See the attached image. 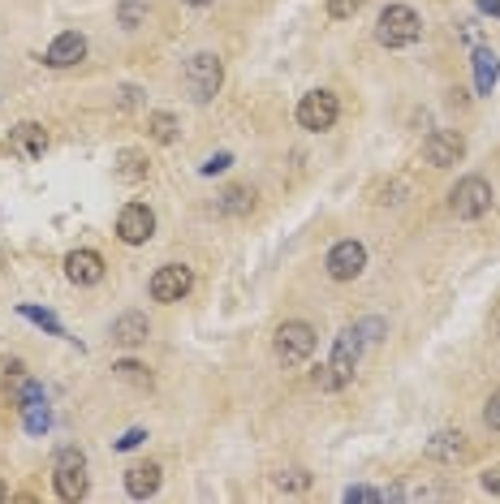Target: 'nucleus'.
<instances>
[{"label":"nucleus","instance_id":"7","mask_svg":"<svg viewBox=\"0 0 500 504\" xmlns=\"http://www.w3.org/2000/svg\"><path fill=\"white\" fill-rule=\"evenodd\" d=\"M336 116H341V104H336L333 91H311V96H302L298 104V126L302 130H333Z\"/></svg>","mask_w":500,"mask_h":504},{"label":"nucleus","instance_id":"21","mask_svg":"<svg viewBox=\"0 0 500 504\" xmlns=\"http://www.w3.org/2000/svg\"><path fill=\"white\" fill-rule=\"evenodd\" d=\"M177 130H182V126H177V116L173 113H147V134L151 138H155V143H177Z\"/></svg>","mask_w":500,"mask_h":504},{"label":"nucleus","instance_id":"34","mask_svg":"<svg viewBox=\"0 0 500 504\" xmlns=\"http://www.w3.org/2000/svg\"><path fill=\"white\" fill-rule=\"evenodd\" d=\"M484 491H492V496L500 491V466H496V470H487V474H484Z\"/></svg>","mask_w":500,"mask_h":504},{"label":"nucleus","instance_id":"32","mask_svg":"<svg viewBox=\"0 0 500 504\" xmlns=\"http://www.w3.org/2000/svg\"><path fill=\"white\" fill-rule=\"evenodd\" d=\"M345 500H384V491H375V488H345Z\"/></svg>","mask_w":500,"mask_h":504},{"label":"nucleus","instance_id":"18","mask_svg":"<svg viewBox=\"0 0 500 504\" xmlns=\"http://www.w3.org/2000/svg\"><path fill=\"white\" fill-rule=\"evenodd\" d=\"M470 449H466V436L462 431H440V436H432V444H427V457L432 461H462Z\"/></svg>","mask_w":500,"mask_h":504},{"label":"nucleus","instance_id":"2","mask_svg":"<svg viewBox=\"0 0 500 504\" xmlns=\"http://www.w3.org/2000/svg\"><path fill=\"white\" fill-rule=\"evenodd\" d=\"M52 488H56L61 500H83L86 496V457H83V449H74V444L56 449V457H52Z\"/></svg>","mask_w":500,"mask_h":504},{"label":"nucleus","instance_id":"30","mask_svg":"<svg viewBox=\"0 0 500 504\" xmlns=\"http://www.w3.org/2000/svg\"><path fill=\"white\" fill-rule=\"evenodd\" d=\"M143 439H147V431H143V427H134V431H125V436L117 439V449H121V453H130V449H138Z\"/></svg>","mask_w":500,"mask_h":504},{"label":"nucleus","instance_id":"36","mask_svg":"<svg viewBox=\"0 0 500 504\" xmlns=\"http://www.w3.org/2000/svg\"><path fill=\"white\" fill-rule=\"evenodd\" d=\"M479 9H484V14H496V17H500V0H479Z\"/></svg>","mask_w":500,"mask_h":504},{"label":"nucleus","instance_id":"1","mask_svg":"<svg viewBox=\"0 0 500 504\" xmlns=\"http://www.w3.org/2000/svg\"><path fill=\"white\" fill-rule=\"evenodd\" d=\"M363 332L358 328H345L341 337H336V345H333V358L324 362V367H315V384L324 392H336V388H345L354 379V367H358V358H363Z\"/></svg>","mask_w":500,"mask_h":504},{"label":"nucleus","instance_id":"11","mask_svg":"<svg viewBox=\"0 0 500 504\" xmlns=\"http://www.w3.org/2000/svg\"><path fill=\"white\" fill-rule=\"evenodd\" d=\"M423 156H427V164H432V168H453V164L466 156V138H462L457 130H435V134H427Z\"/></svg>","mask_w":500,"mask_h":504},{"label":"nucleus","instance_id":"27","mask_svg":"<svg viewBox=\"0 0 500 504\" xmlns=\"http://www.w3.org/2000/svg\"><path fill=\"white\" fill-rule=\"evenodd\" d=\"M147 14L143 0H121V26H138V17Z\"/></svg>","mask_w":500,"mask_h":504},{"label":"nucleus","instance_id":"14","mask_svg":"<svg viewBox=\"0 0 500 504\" xmlns=\"http://www.w3.org/2000/svg\"><path fill=\"white\" fill-rule=\"evenodd\" d=\"M9 146H14L17 156H26V160H39L48 151V134H44V126H35V121H22L9 134Z\"/></svg>","mask_w":500,"mask_h":504},{"label":"nucleus","instance_id":"4","mask_svg":"<svg viewBox=\"0 0 500 504\" xmlns=\"http://www.w3.org/2000/svg\"><path fill=\"white\" fill-rule=\"evenodd\" d=\"M418 35H423V17L410 9V5H388L375 22V39L384 48H410Z\"/></svg>","mask_w":500,"mask_h":504},{"label":"nucleus","instance_id":"28","mask_svg":"<svg viewBox=\"0 0 500 504\" xmlns=\"http://www.w3.org/2000/svg\"><path fill=\"white\" fill-rule=\"evenodd\" d=\"M484 427L487 431H500V392H492L484 406Z\"/></svg>","mask_w":500,"mask_h":504},{"label":"nucleus","instance_id":"3","mask_svg":"<svg viewBox=\"0 0 500 504\" xmlns=\"http://www.w3.org/2000/svg\"><path fill=\"white\" fill-rule=\"evenodd\" d=\"M185 91L195 104H207V99H216V91L225 86V66H220L216 52H195L190 61H185Z\"/></svg>","mask_w":500,"mask_h":504},{"label":"nucleus","instance_id":"5","mask_svg":"<svg viewBox=\"0 0 500 504\" xmlns=\"http://www.w3.org/2000/svg\"><path fill=\"white\" fill-rule=\"evenodd\" d=\"M272 349H276V362L285 367H302V362L315 354V328L302 324V319H285L272 337Z\"/></svg>","mask_w":500,"mask_h":504},{"label":"nucleus","instance_id":"22","mask_svg":"<svg viewBox=\"0 0 500 504\" xmlns=\"http://www.w3.org/2000/svg\"><path fill=\"white\" fill-rule=\"evenodd\" d=\"M229 216H246L250 207H255V190H246V186H234V190H225V203H220Z\"/></svg>","mask_w":500,"mask_h":504},{"label":"nucleus","instance_id":"20","mask_svg":"<svg viewBox=\"0 0 500 504\" xmlns=\"http://www.w3.org/2000/svg\"><path fill=\"white\" fill-rule=\"evenodd\" d=\"M113 173H117L121 181H143L147 177V156H143V151H121L117 156V168H113Z\"/></svg>","mask_w":500,"mask_h":504},{"label":"nucleus","instance_id":"8","mask_svg":"<svg viewBox=\"0 0 500 504\" xmlns=\"http://www.w3.org/2000/svg\"><path fill=\"white\" fill-rule=\"evenodd\" d=\"M147 289L155 302H182L185 293L195 289V272H190L185 263H165V267H155Z\"/></svg>","mask_w":500,"mask_h":504},{"label":"nucleus","instance_id":"26","mask_svg":"<svg viewBox=\"0 0 500 504\" xmlns=\"http://www.w3.org/2000/svg\"><path fill=\"white\" fill-rule=\"evenodd\" d=\"M229 164H234V156H229V151H216V156H207V160H203V177H216V173H225V168H229Z\"/></svg>","mask_w":500,"mask_h":504},{"label":"nucleus","instance_id":"29","mask_svg":"<svg viewBox=\"0 0 500 504\" xmlns=\"http://www.w3.org/2000/svg\"><path fill=\"white\" fill-rule=\"evenodd\" d=\"M363 9V0H328V14L333 17H354Z\"/></svg>","mask_w":500,"mask_h":504},{"label":"nucleus","instance_id":"39","mask_svg":"<svg viewBox=\"0 0 500 504\" xmlns=\"http://www.w3.org/2000/svg\"><path fill=\"white\" fill-rule=\"evenodd\" d=\"M0 263H5V255H0Z\"/></svg>","mask_w":500,"mask_h":504},{"label":"nucleus","instance_id":"24","mask_svg":"<svg viewBox=\"0 0 500 504\" xmlns=\"http://www.w3.org/2000/svg\"><path fill=\"white\" fill-rule=\"evenodd\" d=\"M276 488L281 491H306L311 488V474L306 470H281L276 474Z\"/></svg>","mask_w":500,"mask_h":504},{"label":"nucleus","instance_id":"13","mask_svg":"<svg viewBox=\"0 0 500 504\" xmlns=\"http://www.w3.org/2000/svg\"><path fill=\"white\" fill-rule=\"evenodd\" d=\"M65 277L74 285H100L104 280V259L95 250H69L65 255Z\"/></svg>","mask_w":500,"mask_h":504},{"label":"nucleus","instance_id":"35","mask_svg":"<svg viewBox=\"0 0 500 504\" xmlns=\"http://www.w3.org/2000/svg\"><path fill=\"white\" fill-rule=\"evenodd\" d=\"M0 375H22V362H17V358H0Z\"/></svg>","mask_w":500,"mask_h":504},{"label":"nucleus","instance_id":"6","mask_svg":"<svg viewBox=\"0 0 500 504\" xmlns=\"http://www.w3.org/2000/svg\"><path fill=\"white\" fill-rule=\"evenodd\" d=\"M449 207L457 220H479V216L492 212V186H487L484 177H462L457 186H453V195H449Z\"/></svg>","mask_w":500,"mask_h":504},{"label":"nucleus","instance_id":"19","mask_svg":"<svg viewBox=\"0 0 500 504\" xmlns=\"http://www.w3.org/2000/svg\"><path fill=\"white\" fill-rule=\"evenodd\" d=\"M22 427H26L31 436H48V431H52L48 401H31V406H22Z\"/></svg>","mask_w":500,"mask_h":504},{"label":"nucleus","instance_id":"37","mask_svg":"<svg viewBox=\"0 0 500 504\" xmlns=\"http://www.w3.org/2000/svg\"><path fill=\"white\" fill-rule=\"evenodd\" d=\"M182 5H195V9H203V5H212V0H182Z\"/></svg>","mask_w":500,"mask_h":504},{"label":"nucleus","instance_id":"15","mask_svg":"<svg viewBox=\"0 0 500 504\" xmlns=\"http://www.w3.org/2000/svg\"><path fill=\"white\" fill-rule=\"evenodd\" d=\"M151 337V324L143 310H125V315H117V324H113V341L125 345V349H134V345H143Z\"/></svg>","mask_w":500,"mask_h":504},{"label":"nucleus","instance_id":"23","mask_svg":"<svg viewBox=\"0 0 500 504\" xmlns=\"http://www.w3.org/2000/svg\"><path fill=\"white\" fill-rule=\"evenodd\" d=\"M22 319H31V324L48 328L52 337H65V328H61V319L52 315V310H39V307H22Z\"/></svg>","mask_w":500,"mask_h":504},{"label":"nucleus","instance_id":"12","mask_svg":"<svg viewBox=\"0 0 500 504\" xmlns=\"http://www.w3.org/2000/svg\"><path fill=\"white\" fill-rule=\"evenodd\" d=\"M86 56V35L78 31H65V35H56L48 44V52H44V66L52 69H74L78 61Z\"/></svg>","mask_w":500,"mask_h":504},{"label":"nucleus","instance_id":"17","mask_svg":"<svg viewBox=\"0 0 500 504\" xmlns=\"http://www.w3.org/2000/svg\"><path fill=\"white\" fill-rule=\"evenodd\" d=\"M475 91L479 96H492V86H496V78H500V61H496V52L492 48H475Z\"/></svg>","mask_w":500,"mask_h":504},{"label":"nucleus","instance_id":"25","mask_svg":"<svg viewBox=\"0 0 500 504\" xmlns=\"http://www.w3.org/2000/svg\"><path fill=\"white\" fill-rule=\"evenodd\" d=\"M113 371L121 375V379H130V384H138V388H147L151 384V375H147V367H138V362H117Z\"/></svg>","mask_w":500,"mask_h":504},{"label":"nucleus","instance_id":"31","mask_svg":"<svg viewBox=\"0 0 500 504\" xmlns=\"http://www.w3.org/2000/svg\"><path fill=\"white\" fill-rule=\"evenodd\" d=\"M358 332H363V341H380V332H384V319H363V324H354Z\"/></svg>","mask_w":500,"mask_h":504},{"label":"nucleus","instance_id":"38","mask_svg":"<svg viewBox=\"0 0 500 504\" xmlns=\"http://www.w3.org/2000/svg\"><path fill=\"white\" fill-rule=\"evenodd\" d=\"M0 500H9V488H5V479H0Z\"/></svg>","mask_w":500,"mask_h":504},{"label":"nucleus","instance_id":"33","mask_svg":"<svg viewBox=\"0 0 500 504\" xmlns=\"http://www.w3.org/2000/svg\"><path fill=\"white\" fill-rule=\"evenodd\" d=\"M31 401H44V384L26 379V384H22V406H31Z\"/></svg>","mask_w":500,"mask_h":504},{"label":"nucleus","instance_id":"10","mask_svg":"<svg viewBox=\"0 0 500 504\" xmlns=\"http://www.w3.org/2000/svg\"><path fill=\"white\" fill-rule=\"evenodd\" d=\"M328 277L333 280H354V277H363V267H367V246L363 242H336L333 250H328Z\"/></svg>","mask_w":500,"mask_h":504},{"label":"nucleus","instance_id":"9","mask_svg":"<svg viewBox=\"0 0 500 504\" xmlns=\"http://www.w3.org/2000/svg\"><path fill=\"white\" fill-rule=\"evenodd\" d=\"M151 233H155V212H151L147 203H125L117 216V237L125 246H143L151 242Z\"/></svg>","mask_w":500,"mask_h":504},{"label":"nucleus","instance_id":"16","mask_svg":"<svg viewBox=\"0 0 500 504\" xmlns=\"http://www.w3.org/2000/svg\"><path fill=\"white\" fill-rule=\"evenodd\" d=\"M125 491H130L134 500H147L160 491V466L155 461H143V466H130L125 470Z\"/></svg>","mask_w":500,"mask_h":504}]
</instances>
